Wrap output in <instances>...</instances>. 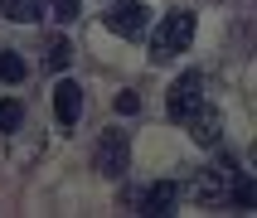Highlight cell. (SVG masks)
Here are the masks:
<instances>
[{
    "instance_id": "obj_1",
    "label": "cell",
    "mask_w": 257,
    "mask_h": 218,
    "mask_svg": "<svg viewBox=\"0 0 257 218\" xmlns=\"http://www.w3.org/2000/svg\"><path fill=\"white\" fill-rule=\"evenodd\" d=\"M194 44V15L189 10H170L151 34V63H170L175 54H185Z\"/></svg>"
},
{
    "instance_id": "obj_2",
    "label": "cell",
    "mask_w": 257,
    "mask_h": 218,
    "mask_svg": "<svg viewBox=\"0 0 257 218\" xmlns=\"http://www.w3.org/2000/svg\"><path fill=\"white\" fill-rule=\"evenodd\" d=\"M131 165V136L126 131H102L97 145H92V170L107 174V179H121Z\"/></svg>"
},
{
    "instance_id": "obj_3",
    "label": "cell",
    "mask_w": 257,
    "mask_h": 218,
    "mask_svg": "<svg viewBox=\"0 0 257 218\" xmlns=\"http://www.w3.org/2000/svg\"><path fill=\"white\" fill-rule=\"evenodd\" d=\"M102 25L112 29V34H121V39H141L146 29H151V10H146L141 0H116V5L102 10Z\"/></svg>"
},
{
    "instance_id": "obj_4",
    "label": "cell",
    "mask_w": 257,
    "mask_h": 218,
    "mask_svg": "<svg viewBox=\"0 0 257 218\" xmlns=\"http://www.w3.org/2000/svg\"><path fill=\"white\" fill-rule=\"evenodd\" d=\"M204 78L199 73H185L180 83H170V102H165V112H170V121H189V116L204 107Z\"/></svg>"
},
{
    "instance_id": "obj_5",
    "label": "cell",
    "mask_w": 257,
    "mask_h": 218,
    "mask_svg": "<svg viewBox=\"0 0 257 218\" xmlns=\"http://www.w3.org/2000/svg\"><path fill=\"white\" fill-rule=\"evenodd\" d=\"M233 174H238V165H233L228 155H218L214 165H204V174H199V184H194V194H199L204 203L223 199V194H228V184H233Z\"/></svg>"
},
{
    "instance_id": "obj_6",
    "label": "cell",
    "mask_w": 257,
    "mask_h": 218,
    "mask_svg": "<svg viewBox=\"0 0 257 218\" xmlns=\"http://www.w3.org/2000/svg\"><path fill=\"white\" fill-rule=\"evenodd\" d=\"M54 116H58V126L73 131L78 126V116H83V87L73 83V78H63V83L54 87Z\"/></svg>"
},
{
    "instance_id": "obj_7",
    "label": "cell",
    "mask_w": 257,
    "mask_h": 218,
    "mask_svg": "<svg viewBox=\"0 0 257 218\" xmlns=\"http://www.w3.org/2000/svg\"><path fill=\"white\" fill-rule=\"evenodd\" d=\"M185 126H189V136H194L199 145H218V141H223V116H218L214 107H209V102H204L199 112L189 116Z\"/></svg>"
},
{
    "instance_id": "obj_8",
    "label": "cell",
    "mask_w": 257,
    "mask_h": 218,
    "mask_svg": "<svg viewBox=\"0 0 257 218\" xmlns=\"http://www.w3.org/2000/svg\"><path fill=\"white\" fill-rule=\"evenodd\" d=\"M175 199H180V184L175 179H156V184L146 189V199H141V213H170Z\"/></svg>"
},
{
    "instance_id": "obj_9",
    "label": "cell",
    "mask_w": 257,
    "mask_h": 218,
    "mask_svg": "<svg viewBox=\"0 0 257 218\" xmlns=\"http://www.w3.org/2000/svg\"><path fill=\"white\" fill-rule=\"evenodd\" d=\"M0 15L15 25H39L44 20V0H0Z\"/></svg>"
},
{
    "instance_id": "obj_10",
    "label": "cell",
    "mask_w": 257,
    "mask_h": 218,
    "mask_svg": "<svg viewBox=\"0 0 257 218\" xmlns=\"http://www.w3.org/2000/svg\"><path fill=\"white\" fill-rule=\"evenodd\" d=\"M25 78H29V63L20 58V49H0V83L20 87Z\"/></svg>"
},
{
    "instance_id": "obj_11",
    "label": "cell",
    "mask_w": 257,
    "mask_h": 218,
    "mask_svg": "<svg viewBox=\"0 0 257 218\" xmlns=\"http://www.w3.org/2000/svg\"><path fill=\"white\" fill-rule=\"evenodd\" d=\"M20 126H25V102L5 97V102H0V131H20Z\"/></svg>"
},
{
    "instance_id": "obj_12",
    "label": "cell",
    "mask_w": 257,
    "mask_h": 218,
    "mask_svg": "<svg viewBox=\"0 0 257 218\" xmlns=\"http://www.w3.org/2000/svg\"><path fill=\"white\" fill-rule=\"evenodd\" d=\"M233 203H238V208H252V203H257V184H252V179H247V174H233Z\"/></svg>"
},
{
    "instance_id": "obj_13",
    "label": "cell",
    "mask_w": 257,
    "mask_h": 218,
    "mask_svg": "<svg viewBox=\"0 0 257 218\" xmlns=\"http://www.w3.org/2000/svg\"><path fill=\"white\" fill-rule=\"evenodd\" d=\"M68 63H73V49H68V39H54V44H49V68H54V73H63Z\"/></svg>"
},
{
    "instance_id": "obj_14",
    "label": "cell",
    "mask_w": 257,
    "mask_h": 218,
    "mask_svg": "<svg viewBox=\"0 0 257 218\" xmlns=\"http://www.w3.org/2000/svg\"><path fill=\"white\" fill-rule=\"evenodd\" d=\"M78 5L83 0H49V15H54L58 25H68V20H78Z\"/></svg>"
},
{
    "instance_id": "obj_15",
    "label": "cell",
    "mask_w": 257,
    "mask_h": 218,
    "mask_svg": "<svg viewBox=\"0 0 257 218\" xmlns=\"http://www.w3.org/2000/svg\"><path fill=\"white\" fill-rule=\"evenodd\" d=\"M116 112H141V97H136V92H121V97H116Z\"/></svg>"
}]
</instances>
